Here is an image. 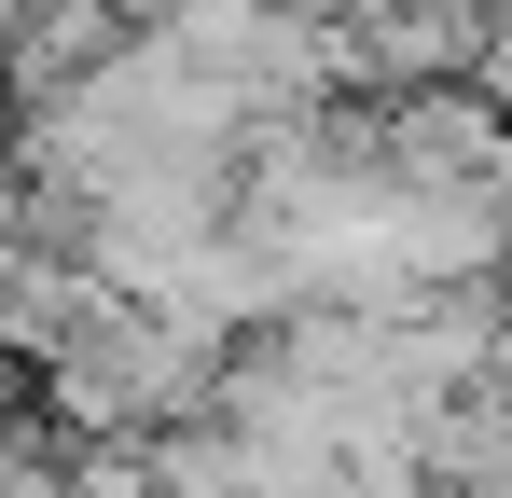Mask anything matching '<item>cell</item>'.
Returning a JSON list of instances; mask_svg holds the SVG:
<instances>
[]
</instances>
